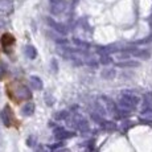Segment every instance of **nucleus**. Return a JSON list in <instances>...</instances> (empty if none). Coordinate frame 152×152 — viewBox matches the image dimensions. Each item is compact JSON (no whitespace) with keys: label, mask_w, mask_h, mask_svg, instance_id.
I'll return each mask as SVG.
<instances>
[{"label":"nucleus","mask_w":152,"mask_h":152,"mask_svg":"<svg viewBox=\"0 0 152 152\" xmlns=\"http://www.w3.org/2000/svg\"><path fill=\"white\" fill-rule=\"evenodd\" d=\"M33 111H34V104L32 103V102L25 103V106L23 107V114H24V115H32Z\"/></svg>","instance_id":"obj_12"},{"label":"nucleus","mask_w":152,"mask_h":152,"mask_svg":"<svg viewBox=\"0 0 152 152\" xmlns=\"http://www.w3.org/2000/svg\"><path fill=\"white\" fill-rule=\"evenodd\" d=\"M111 61H113V60H111V57L109 54H102L101 58H99V62L103 64V65H109Z\"/></svg>","instance_id":"obj_14"},{"label":"nucleus","mask_w":152,"mask_h":152,"mask_svg":"<svg viewBox=\"0 0 152 152\" xmlns=\"http://www.w3.org/2000/svg\"><path fill=\"white\" fill-rule=\"evenodd\" d=\"M12 11H13L12 0H0V13L10 15Z\"/></svg>","instance_id":"obj_7"},{"label":"nucleus","mask_w":152,"mask_h":152,"mask_svg":"<svg viewBox=\"0 0 152 152\" xmlns=\"http://www.w3.org/2000/svg\"><path fill=\"white\" fill-rule=\"evenodd\" d=\"M7 94L10 95L11 98L13 99L15 102H21V101H27L32 97L31 91L23 83H17V82H13L11 85L7 86Z\"/></svg>","instance_id":"obj_1"},{"label":"nucleus","mask_w":152,"mask_h":152,"mask_svg":"<svg viewBox=\"0 0 152 152\" xmlns=\"http://www.w3.org/2000/svg\"><path fill=\"white\" fill-rule=\"evenodd\" d=\"M29 85L33 87L34 90H41L42 89V81L40 77H36V75H32L29 78Z\"/></svg>","instance_id":"obj_8"},{"label":"nucleus","mask_w":152,"mask_h":152,"mask_svg":"<svg viewBox=\"0 0 152 152\" xmlns=\"http://www.w3.org/2000/svg\"><path fill=\"white\" fill-rule=\"evenodd\" d=\"M116 66H119V68H136V66H139V62L138 61L126 60V61H122V62H118Z\"/></svg>","instance_id":"obj_10"},{"label":"nucleus","mask_w":152,"mask_h":152,"mask_svg":"<svg viewBox=\"0 0 152 152\" xmlns=\"http://www.w3.org/2000/svg\"><path fill=\"white\" fill-rule=\"evenodd\" d=\"M25 56H27L28 58H31V60L36 58V56H37L36 49H34L32 45H27V46H25Z\"/></svg>","instance_id":"obj_11"},{"label":"nucleus","mask_w":152,"mask_h":152,"mask_svg":"<svg viewBox=\"0 0 152 152\" xmlns=\"http://www.w3.org/2000/svg\"><path fill=\"white\" fill-rule=\"evenodd\" d=\"M46 23L49 24V27H50L52 29H54L56 32H58V33H61V34H66V33H68V29H66L65 25H62L61 23H57L56 20L50 19V17H48V19H46Z\"/></svg>","instance_id":"obj_6"},{"label":"nucleus","mask_w":152,"mask_h":152,"mask_svg":"<svg viewBox=\"0 0 152 152\" xmlns=\"http://www.w3.org/2000/svg\"><path fill=\"white\" fill-rule=\"evenodd\" d=\"M1 119H3V122H4V124L7 126V127H11L13 123H17V122L15 121L13 113H12V110H11L10 106H5L4 109L1 110Z\"/></svg>","instance_id":"obj_3"},{"label":"nucleus","mask_w":152,"mask_h":152,"mask_svg":"<svg viewBox=\"0 0 152 152\" xmlns=\"http://www.w3.org/2000/svg\"><path fill=\"white\" fill-rule=\"evenodd\" d=\"M131 53V56L138 58H148L150 57V52L148 50H140V49H130L128 50Z\"/></svg>","instance_id":"obj_9"},{"label":"nucleus","mask_w":152,"mask_h":152,"mask_svg":"<svg viewBox=\"0 0 152 152\" xmlns=\"http://www.w3.org/2000/svg\"><path fill=\"white\" fill-rule=\"evenodd\" d=\"M50 3V12L53 15H60L65 10V3L62 0H49Z\"/></svg>","instance_id":"obj_5"},{"label":"nucleus","mask_w":152,"mask_h":152,"mask_svg":"<svg viewBox=\"0 0 152 152\" xmlns=\"http://www.w3.org/2000/svg\"><path fill=\"white\" fill-rule=\"evenodd\" d=\"M15 44V37L11 33H4L1 37V45L3 49H4L5 53H11V49H12Z\"/></svg>","instance_id":"obj_4"},{"label":"nucleus","mask_w":152,"mask_h":152,"mask_svg":"<svg viewBox=\"0 0 152 152\" xmlns=\"http://www.w3.org/2000/svg\"><path fill=\"white\" fill-rule=\"evenodd\" d=\"M138 101L139 99H138V97H135V95L130 94V93H123V94L121 95L119 103H121V106L124 107V109H132V107L138 103Z\"/></svg>","instance_id":"obj_2"},{"label":"nucleus","mask_w":152,"mask_h":152,"mask_svg":"<svg viewBox=\"0 0 152 152\" xmlns=\"http://www.w3.org/2000/svg\"><path fill=\"white\" fill-rule=\"evenodd\" d=\"M102 77L106 78V80H111V78L115 77V72L111 69H107V70H103V73H102Z\"/></svg>","instance_id":"obj_13"}]
</instances>
